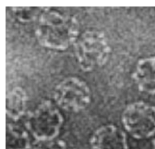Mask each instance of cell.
<instances>
[{"label":"cell","instance_id":"6da1fadb","mask_svg":"<svg viewBox=\"0 0 155 149\" xmlns=\"http://www.w3.org/2000/svg\"><path fill=\"white\" fill-rule=\"evenodd\" d=\"M79 33V24L70 16L53 10L43 11L36 30L39 43L46 47L64 50L74 43Z\"/></svg>","mask_w":155,"mask_h":149},{"label":"cell","instance_id":"7a4b0ae2","mask_svg":"<svg viewBox=\"0 0 155 149\" xmlns=\"http://www.w3.org/2000/svg\"><path fill=\"white\" fill-rule=\"evenodd\" d=\"M64 121L59 109L50 101L38 105L28 116L25 127L39 142L56 139Z\"/></svg>","mask_w":155,"mask_h":149},{"label":"cell","instance_id":"3957f363","mask_svg":"<svg viewBox=\"0 0 155 149\" xmlns=\"http://www.w3.org/2000/svg\"><path fill=\"white\" fill-rule=\"evenodd\" d=\"M74 48L79 64L84 71L104 65L110 52L105 35L98 31L84 32L78 38Z\"/></svg>","mask_w":155,"mask_h":149},{"label":"cell","instance_id":"277c9868","mask_svg":"<svg viewBox=\"0 0 155 149\" xmlns=\"http://www.w3.org/2000/svg\"><path fill=\"white\" fill-rule=\"evenodd\" d=\"M121 121L125 130L136 139L155 136V105L143 101L133 102L122 112Z\"/></svg>","mask_w":155,"mask_h":149},{"label":"cell","instance_id":"5b68a950","mask_svg":"<svg viewBox=\"0 0 155 149\" xmlns=\"http://www.w3.org/2000/svg\"><path fill=\"white\" fill-rule=\"evenodd\" d=\"M54 100L60 107L70 112L85 109L90 102V91L87 84L76 77L61 81L55 88Z\"/></svg>","mask_w":155,"mask_h":149},{"label":"cell","instance_id":"8992f818","mask_svg":"<svg viewBox=\"0 0 155 149\" xmlns=\"http://www.w3.org/2000/svg\"><path fill=\"white\" fill-rule=\"evenodd\" d=\"M90 149H128L125 133L113 124L96 129L90 139Z\"/></svg>","mask_w":155,"mask_h":149},{"label":"cell","instance_id":"52a82bcc","mask_svg":"<svg viewBox=\"0 0 155 149\" xmlns=\"http://www.w3.org/2000/svg\"><path fill=\"white\" fill-rule=\"evenodd\" d=\"M133 78L141 92L155 94V56L140 59L137 62Z\"/></svg>","mask_w":155,"mask_h":149},{"label":"cell","instance_id":"ba28073f","mask_svg":"<svg viewBox=\"0 0 155 149\" xmlns=\"http://www.w3.org/2000/svg\"><path fill=\"white\" fill-rule=\"evenodd\" d=\"M27 104V95L21 87H15L6 96L7 115L13 121H18L24 114Z\"/></svg>","mask_w":155,"mask_h":149},{"label":"cell","instance_id":"9c48e42d","mask_svg":"<svg viewBox=\"0 0 155 149\" xmlns=\"http://www.w3.org/2000/svg\"><path fill=\"white\" fill-rule=\"evenodd\" d=\"M26 128L13 124L6 127L5 149H30L31 140Z\"/></svg>","mask_w":155,"mask_h":149},{"label":"cell","instance_id":"30bf717a","mask_svg":"<svg viewBox=\"0 0 155 149\" xmlns=\"http://www.w3.org/2000/svg\"><path fill=\"white\" fill-rule=\"evenodd\" d=\"M41 8L37 7H15L13 12L15 16L23 22L30 21L36 17L38 13V10Z\"/></svg>","mask_w":155,"mask_h":149},{"label":"cell","instance_id":"8fae6325","mask_svg":"<svg viewBox=\"0 0 155 149\" xmlns=\"http://www.w3.org/2000/svg\"><path fill=\"white\" fill-rule=\"evenodd\" d=\"M36 149H67V146L63 140L54 139L39 142V144L36 147Z\"/></svg>","mask_w":155,"mask_h":149},{"label":"cell","instance_id":"7c38bea8","mask_svg":"<svg viewBox=\"0 0 155 149\" xmlns=\"http://www.w3.org/2000/svg\"><path fill=\"white\" fill-rule=\"evenodd\" d=\"M153 139L152 141V145H151V149H155V136L153 137Z\"/></svg>","mask_w":155,"mask_h":149}]
</instances>
